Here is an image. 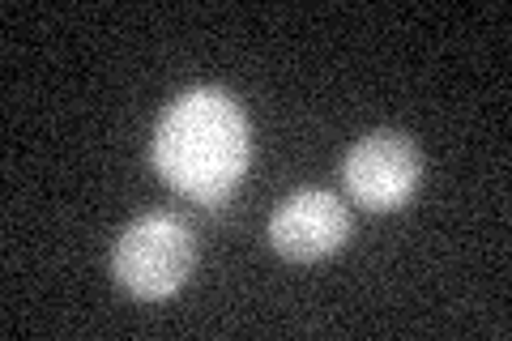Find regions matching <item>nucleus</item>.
Returning <instances> with one entry per match:
<instances>
[{
    "mask_svg": "<svg viewBox=\"0 0 512 341\" xmlns=\"http://www.w3.org/2000/svg\"><path fill=\"white\" fill-rule=\"evenodd\" d=\"M154 171L197 205H222L252 158L248 116L227 90L201 86L180 94L154 128Z\"/></svg>",
    "mask_w": 512,
    "mask_h": 341,
    "instance_id": "f257e3e1",
    "label": "nucleus"
},
{
    "mask_svg": "<svg viewBox=\"0 0 512 341\" xmlns=\"http://www.w3.org/2000/svg\"><path fill=\"white\" fill-rule=\"evenodd\" d=\"M197 265V239L175 214H141L120 231L111 248V273L137 299L175 295Z\"/></svg>",
    "mask_w": 512,
    "mask_h": 341,
    "instance_id": "f03ea898",
    "label": "nucleus"
},
{
    "mask_svg": "<svg viewBox=\"0 0 512 341\" xmlns=\"http://www.w3.org/2000/svg\"><path fill=\"white\" fill-rule=\"evenodd\" d=\"M346 192L367 214H393L402 209L423 184V154L406 133L380 128L350 145L342 167Z\"/></svg>",
    "mask_w": 512,
    "mask_h": 341,
    "instance_id": "7ed1b4c3",
    "label": "nucleus"
},
{
    "mask_svg": "<svg viewBox=\"0 0 512 341\" xmlns=\"http://www.w3.org/2000/svg\"><path fill=\"white\" fill-rule=\"evenodd\" d=\"M350 235V209L329 188H299L269 214V243L286 261H325Z\"/></svg>",
    "mask_w": 512,
    "mask_h": 341,
    "instance_id": "20e7f679",
    "label": "nucleus"
}]
</instances>
